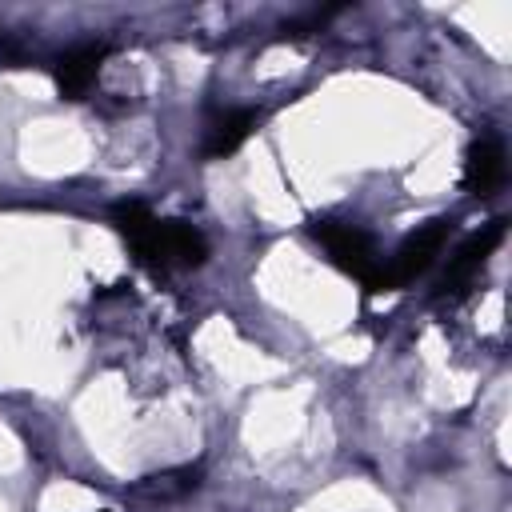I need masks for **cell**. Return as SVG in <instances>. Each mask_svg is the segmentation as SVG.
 <instances>
[{
	"instance_id": "1",
	"label": "cell",
	"mask_w": 512,
	"mask_h": 512,
	"mask_svg": "<svg viewBox=\"0 0 512 512\" xmlns=\"http://www.w3.org/2000/svg\"><path fill=\"white\" fill-rule=\"evenodd\" d=\"M112 224L148 268H200L208 260V240L200 236V228H192L188 220H156L140 200H120L112 208Z\"/></svg>"
},
{
	"instance_id": "2",
	"label": "cell",
	"mask_w": 512,
	"mask_h": 512,
	"mask_svg": "<svg viewBox=\"0 0 512 512\" xmlns=\"http://www.w3.org/2000/svg\"><path fill=\"white\" fill-rule=\"evenodd\" d=\"M308 232L324 244V252L332 256V264H340L344 272H352L368 292H376V284H380V252H376V244H372V236L364 232V228H356V224H348V220H312L308 224Z\"/></svg>"
},
{
	"instance_id": "3",
	"label": "cell",
	"mask_w": 512,
	"mask_h": 512,
	"mask_svg": "<svg viewBox=\"0 0 512 512\" xmlns=\"http://www.w3.org/2000/svg\"><path fill=\"white\" fill-rule=\"evenodd\" d=\"M448 236H452V220H432V224L416 228V232L388 256V264H380V284H376V292H384V288H404V284H412L420 272H428L432 260L444 252Z\"/></svg>"
},
{
	"instance_id": "4",
	"label": "cell",
	"mask_w": 512,
	"mask_h": 512,
	"mask_svg": "<svg viewBox=\"0 0 512 512\" xmlns=\"http://www.w3.org/2000/svg\"><path fill=\"white\" fill-rule=\"evenodd\" d=\"M500 240H504V220H492V224H484L480 232H472V236L448 256V268H444V276H440V300L464 296V292L472 288V280L480 276V268L488 264V256L500 248Z\"/></svg>"
},
{
	"instance_id": "5",
	"label": "cell",
	"mask_w": 512,
	"mask_h": 512,
	"mask_svg": "<svg viewBox=\"0 0 512 512\" xmlns=\"http://www.w3.org/2000/svg\"><path fill=\"white\" fill-rule=\"evenodd\" d=\"M104 56H108V44H104V40H88V44L68 48V52L56 60V88H60V96L84 100L88 88L96 84V72H100V64H104Z\"/></svg>"
},
{
	"instance_id": "6",
	"label": "cell",
	"mask_w": 512,
	"mask_h": 512,
	"mask_svg": "<svg viewBox=\"0 0 512 512\" xmlns=\"http://www.w3.org/2000/svg\"><path fill=\"white\" fill-rule=\"evenodd\" d=\"M504 172H508V164H504V144H500V136H480V140H472V148H468V156H464V188H468L472 196H492V192L504 184Z\"/></svg>"
},
{
	"instance_id": "7",
	"label": "cell",
	"mask_w": 512,
	"mask_h": 512,
	"mask_svg": "<svg viewBox=\"0 0 512 512\" xmlns=\"http://www.w3.org/2000/svg\"><path fill=\"white\" fill-rule=\"evenodd\" d=\"M252 128H256V112H252V108H232V112L216 116L212 128H208V140H204V156H208V160L232 156V152L248 140Z\"/></svg>"
},
{
	"instance_id": "8",
	"label": "cell",
	"mask_w": 512,
	"mask_h": 512,
	"mask_svg": "<svg viewBox=\"0 0 512 512\" xmlns=\"http://www.w3.org/2000/svg\"><path fill=\"white\" fill-rule=\"evenodd\" d=\"M196 484H200V464H184V468H164V472L144 476L132 492H136V496H148V500H180V496H188Z\"/></svg>"
}]
</instances>
